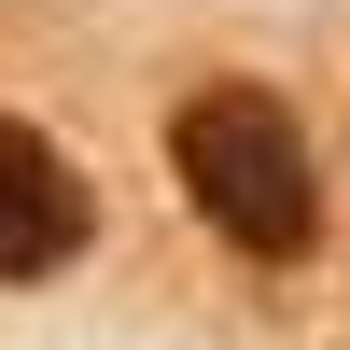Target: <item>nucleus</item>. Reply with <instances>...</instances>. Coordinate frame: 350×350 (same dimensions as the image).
Masks as SVG:
<instances>
[{
  "instance_id": "f257e3e1",
  "label": "nucleus",
  "mask_w": 350,
  "mask_h": 350,
  "mask_svg": "<svg viewBox=\"0 0 350 350\" xmlns=\"http://www.w3.org/2000/svg\"><path fill=\"white\" fill-rule=\"evenodd\" d=\"M168 168H183L196 224H211L224 252H252V267H295V252L323 239L308 140H295V112H280L267 84H196V98L168 112Z\"/></svg>"
},
{
  "instance_id": "f03ea898",
  "label": "nucleus",
  "mask_w": 350,
  "mask_h": 350,
  "mask_svg": "<svg viewBox=\"0 0 350 350\" xmlns=\"http://www.w3.org/2000/svg\"><path fill=\"white\" fill-rule=\"evenodd\" d=\"M84 224H98V196H84V168L56 154L42 126H14L0 112V280H42L84 252Z\"/></svg>"
}]
</instances>
